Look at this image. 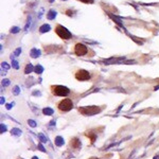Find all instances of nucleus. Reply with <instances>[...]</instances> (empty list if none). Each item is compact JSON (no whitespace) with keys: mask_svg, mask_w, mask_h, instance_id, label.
Masks as SVG:
<instances>
[{"mask_svg":"<svg viewBox=\"0 0 159 159\" xmlns=\"http://www.w3.org/2000/svg\"><path fill=\"white\" fill-rule=\"evenodd\" d=\"M50 90L51 93L55 95V97H67L70 93L69 88L62 85H52L50 87Z\"/></svg>","mask_w":159,"mask_h":159,"instance_id":"obj_1","label":"nucleus"},{"mask_svg":"<svg viewBox=\"0 0 159 159\" xmlns=\"http://www.w3.org/2000/svg\"><path fill=\"white\" fill-rule=\"evenodd\" d=\"M72 108H73V102H72V100H70L68 98L63 99V100L59 101L57 104V109L61 111V113H67V111H70Z\"/></svg>","mask_w":159,"mask_h":159,"instance_id":"obj_2","label":"nucleus"},{"mask_svg":"<svg viewBox=\"0 0 159 159\" xmlns=\"http://www.w3.org/2000/svg\"><path fill=\"white\" fill-rule=\"evenodd\" d=\"M55 33L58 35V37H61L62 39H66V40L72 37L70 31L68 29H66V28L62 25H57L56 27H55Z\"/></svg>","mask_w":159,"mask_h":159,"instance_id":"obj_3","label":"nucleus"},{"mask_svg":"<svg viewBox=\"0 0 159 159\" xmlns=\"http://www.w3.org/2000/svg\"><path fill=\"white\" fill-rule=\"evenodd\" d=\"M101 108H99L98 106H87V107H80L79 111L82 115H86V116H91V115H95L100 113Z\"/></svg>","mask_w":159,"mask_h":159,"instance_id":"obj_4","label":"nucleus"},{"mask_svg":"<svg viewBox=\"0 0 159 159\" xmlns=\"http://www.w3.org/2000/svg\"><path fill=\"white\" fill-rule=\"evenodd\" d=\"M74 77H75V79H77L78 81L84 82V81H89L90 78H91V75H90V73H89L87 70H85V69H80V70H78L77 72H75Z\"/></svg>","mask_w":159,"mask_h":159,"instance_id":"obj_5","label":"nucleus"},{"mask_svg":"<svg viewBox=\"0 0 159 159\" xmlns=\"http://www.w3.org/2000/svg\"><path fill=\"white\" fill-rule=\"evenodd\" d=\"M74 54L78 55V56H83V55H86L88 52V48L86 47V45L82 42H78L77 45L74 46Z\"/></svg>","mask_w":159,"mask_h":159,"instance_id":"obj_6","label":"nucleus"},{"mask_svg":"<svg viewBox=\"0 0 159 159\" xmlns=\"http://www.w3.org/2000/svg\"><path fill=\"white\" fill-rule=\"evenodd\" d=\"M70 146L73 149H79L80 146H81V142H80L78 138H73L72 140L70 141Z\"/></svg>","mask_w":159,"mask_h":159,"instance_id":"obj_7","label":"nucleus"},{"mask_svg":"<svg viewBox=\"0 0 159 159\" xmlns=\"http://www.w3.org/2000/svg\"><path fill=\"white\" fill-rule=\"evenodd\" d=\"M30 55H31V57L36 58V57H38L39 55H40V51L37 50V49H32L31 52H30Z\"/></svg>","mask_w":159,"mask_h":159,"instance_id":"obj_8","label":"nucleus"},{"mask_svg":"<svg viewBox=\"0 0 159 159\" xmlns=\"http://www.w3.org/2000/svg\"><path fill=\"white\" fill-rule=\"evenodd\" d=\"M55 16H56V12H55L54 10H50L47 14V18L50 19V20H52V19L55 18Z\"/></svg>","mask_w":159,"mask_h":159,"instance_id":"obj_9","label":"nucleus"},{"mask_svg":"<svg viewBox=\"0 0 159 159\" xmlns=\"http://www.w3.org/2000/svg\"><path fill=\"white\" fill-rule=\"evenodd\" d=\"M49 30H50L49 25H42L40 28H39V32H40V33H45V32H48Z\"/></svg>","mask_w":159,"mask_h":159,"instance_id":"obj_10","label":"nucleus"},{"mask_svg":"<svg viewBox=\"0 0 159 159\" xmlns=\"http://www.w3.org/2000/svg\"><path fill=\"white\" fill-rule=\"evenodd\" d=\"M31 71H33V66H32L31 64H29V65H27V67H26L25 72H26V73H30Z\"/></svg>","mask_w":159,"mask_h":159,"instance_id":"obj_11","label":"nucleus"},{"mask_svg":"<svg viewBox=\"0 0 159 159\" xmlns=\"http://www.w3.org/2000/svg\"><path fill=\"white\" fill-rule=\"evenodd\" d=\"M42 70H43V69H42V67H41L40 65H37V66L34 68V71H35L36 73H41Z\"/></svg>","mask_w":159,"mask_h":159,"instance_id":"obj_12","label":"nucleus"},{"mask_svg":"<svg viewBox=\"0 0 159 159\" xmlns=\"http://www.w3.org/2000/svg\"><path fill=\"white\" fill-rule=\"evenodd\" d=\"M11 32H12V33H17V32H19V28H17V27H14L13 29L11 30Z\"/></svg>","mask_w":159,"mask_h":159,"instance_id":"obj_13","label":"nucleus"},{"mask_svg":"<svg viewBox=\"0 0 159 159\" xmlns=\"http://www.w3.org/2000/svg\"><path fill=\"white\" fill-rule=\"evenodd\" d=\"M80 1L83 2V3H92L93 0H80Z\"/></svg>","mask_w":159,"mask_h":159,"instance_id":"obj_14","label":"nucleus"},{"mask_svg":"<svg viewBox=\"0 0 159 159\" xmlns=\"http://www.w3.org/2000/svg\"><path fill=\"white\" fill-rule=\"evenodd\" d=\"M12 66H13L14 68L17 69V68H18V64H17V62H16V61H13V64H12Z\"/></svg>","mask_w":159,"mask_h":159,"instance_id":"obj_15","label":"nucleus"},{"mask_svg":"<svg viewBox=\"0 0 159 159\" xmlns=\"http://www.w3.org/2000/svg\"><path fill=\"white\" fill-rule=\"evenodd\" d=\"M20 51H21V49H20V48H18V49L15 51V55H19V53H20Z\"/></svg>","mask_w":159,"mask_h":159,"instance_id":"obj_16","label":"nucleus"},{"mask_svg":"<svg viewBox=\"0 0 159 159\" xmlns=\"http://www.w3.org/2000/svg\"><path fill=\"white\" fill-rule=\"evenodd\" d=\"M89 159H99V158H97V157H91V158H89Z\"/></svg>","mask_w":159,"mask_h":159,"instance_id":"obj_17","label":"nucleus"},{"mask_svg":"<svg viewBox=\"0 0 159 159\" xmlns=\"http://www.w3.org/2000/svg\"><path fill=\"white\" fill-rule=\"evenodd\" d=\"M52 1H53V0H50V2H52Z\"/></svg>","mask_w":159,"mask_h":159,"instance_id":"obj_18","label":"nucleus"}]
</instances>
